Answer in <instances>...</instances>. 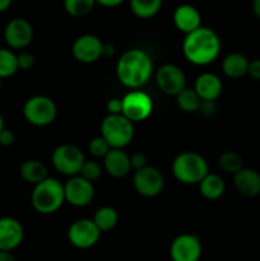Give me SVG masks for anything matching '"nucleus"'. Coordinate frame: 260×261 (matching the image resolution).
Instances as JSON below:
<instances>
[{
  "mask_svg": "<svg viewBox=\"0 0 260 261\" xmlns=\"http://www.w3.org/2000/svg\"><path fill=\"white\" fill-rule=\"evenodd\" d=\"M222 43L219 36L212 28L199 27L198 30L185 35L183 53L189 63L198 66L213 63L221 53Z\"/></svg>",
  "mask_w": 260,
  "mask_h": 261,
  "instance_id": "obj_1",
  "label": "nucleus"
},
{
  "mask_svg": "<svg viewBox=\"0 0 260 261\" xmlns=\"http://www.w3.org/2000/svg\"><path fill=\"white\" fill-rule=\"evenodd\" d=\"M153 74L150 56L140 48H130L121 55L116 64V75L122 86L138 89L144 86Z\"/></svg>",
  "mask_w": 260,
  "mask_h": 261,
  "instance_id": "obj_2",
  "label": "nucleus"
},
{
  "mask_svg": "<svg viewBox=\"0 0 260 261\" xmlns=\"http://www.w3.org/2000/svg\"><path fill=\"white\" fill-rule=\"evenodd\" d=\"M32 206L40 214H53L63 206L65 201L64 185L56 178L47 177L35 185L31 196Z\"/></svg>",
  "mask_w": 260,
  "mask_h": 261,
  "instance_id": "obj_3",
  "label": "nucleus"
},
{
  "mask_svg": "<svg viewBox=\"0 0 260 261\" xmlns=\"http://www.w3.org/2000/svg\"><path fill=\"white\" fill-rule=\"evenodd\" d=\"M172 173L180 182L195 185L209 173L208 163L196 152L180 153L172 162Z\"/></svg>",
  "mask_w": 260,
  "mask_h": 261,
  "instance_id": "obj_4",
  "label": "nucleus"
},
{
  "mask_svg": "<svg viewBox=\"0 0 260 261\" xmlns=\"http://www.w3.org/2000/svg\"><path fill=\"white\" fill-rule=\"evenodd\" d=\"M101 137L111 149H122L134 138V124L124 115H107L101 124Z\"/></svg>",
  "mask_w": 260,
  "mask_h": 261,
  "instance_id": "obj_5",
  "label": "nucleus"
},
{
  "mask_svg": "<svg viewBox=\"0 0 260 261\" xmlns=\"http://www.w3.org/2000/svg\"><path fill=\"white\" fill-rule=\"evenodd\" d=\"M58 115L55 102L46 96H33L25 101L23 106V116L35 126H47Z\"/></svg>",
  "mask_w": 260,
  "mask_h": 261,
  "instance_id": "obj_6",
  "label": "nucleus"
},
{
  "mask_svg": "<svg viewBox=\"0 0 260 261\" xmlns=\"http://www.w3.org/2000/svg\"><path fill=\"white\" fill-rule=\"evenodd\" d=\"M51 161L58 172L65 176L79 175L83 167L86 158L83 152L78 147L71 144H61L53 152Z\"/></svg>",
  "mask_w": 260,
  "mask_h": 261,
  "instance_id": "obj_7",
  "label": "nucleus"
},
{
  "mask_svg": "<svg viewBox=\"0 0 260 261\" xmlns=\"http://www.w3.org/2000/svg\"><path fill=\"white\" fill-rule=\"evenodd\" d=\"M153 111V101L142 91H132L122 97V115L134 122L144 121Z\"/></svg>",
  "mask_w": 260,
  "mask_h": 261,
  "instance_id": "obj_8",
  "label": "nucleus"
},
{
  "mask_svg": "<svg viewBox=\"0 0 260 261\" xmlns=\"http://www.w3.org/2000/svg\"><path fill=\"white\" fill-rule=\"evenodd\" d=\"M101 237V231L97 228L93 219L82 218L73 222L68 229V240L74 247L87 250L93 247Z\"/></svg>",
  "mask_w": 260,
  "mask_h": 261,
  "instance_id": "obj_9",
  "label": "nucleus"
},
{
  "mask_svg": "<svg viewBox=\"0 0 260 261\" xmlns=\"http://www.w3.org/2000/svg\"><path fill=\"white\" fill-rule=\"evenodd\" d=\"M133 185L138 194L145 198H154L162 193L165 188V178L160 170L152 166L135 171L133 176Z\"/></svg>",
  "mask_w": 260,
  "mask_h": 261,
  "instance_id": "obj_10",
  "label": "nucleus"
},
{
  "mask_svg": "<svg viewBox=\"0 0 260 261\" xmlns=\"http://www.w3.org/2000/svg\"><path fill=\"white\" fill-rule=\"evenodd\" d=\"M155 83L163 93L176 97L186 88V76L175 64H165L155 73Z\"/></svg>",
  "mask_w": 260,
  "mask_h": 261,
  "instance_id": "obj_11",
  "label": "nucleus"
},
{
  "mask_svg": "<svg viewBox=\"0 0 260 261\" xmlns=\"http://www.w3.org/2000/svg\"><path fill=\"white\" fill-rule=\"evenodd\" d=\"M201 242L198 236L184 233L176 237L170 246L172 261H199L201 257Z\"/></svg>",
  "mask_w": 260,
  "mask_h": 261,
  "instance_id": "obj_12",
  "label": "nucleus"
},
{
  "mask_svg": "<svg viewBox=\"0 0 260 261\" xmlns=\"http://www.w3.org/2000/svg\"><path fill=\"white\" fill-rule=\"evenodd\" d=\"M64 194H65V201H68L70 205L76 208L87 206L93 200V184L79 175L73 176L64 185Z\"/></svg>",
  "mask_w": 260,
  "mask_h": 261,
  "instance_id": "obj_13",
  "label": "nucleus"
},
{
  "mask_svg": "<svg viewBox=\"0 0 260 261\" xmlns=\"http://www.w3.org/2000/svg\"><path fill=\"white\" fill-rule=\"evenodd\" d=\"M33 38V28L24 18H14L9 20L4 28V40L13 50L25 48Z\"/></svg>",
  "mask_w": 260,
  "mask_h": 261,
  "instance_id": "obj_14",
  "label": "nucleus"
},
{
  "mask_svg": "<svg viewBox=\"0 0 260 261\" xmlns=\"http://www.w3.org/2000/svg\"><path fill=\"white\" fill-rule=\"evenodd\" d=\"M102 47H103V42L101 38L88 33V35L79 36L74 41L71 46V54L79 63L92 64L102 58Z\"/></svg>",
  "mask_w": 260,
  "mask_h": 261,
  "instance_id": "obj_15",
  "label": "nucleus"
},
{
  "mask_svg": "<svg viewBox=\"0 0 260 261\" xmlns=\"http://www.w3.org/2000/svg\"><path fill=\"white\" fill-rule=\"evenodd\" d=\"M24 229L19 221L12 217L0 218V251H10L17 249L23 241Z\"/></svg>",
  "mask_w": 260,
  "mask_h": 261,
  "instance_id": "obj_16",
  "label": "nucleus"
},
{
  "mask_svg": "<svg viewBox=\"0 0 260 261\" xmlns=\"http://www.w3.org/2000/svg\"><path fill=\"white\" fill-rule=\"evenodd\" d=\"M233 186L240 195L255 198L260 195V173L254 168L244 167L233 176Z\"/></svg>",
  "mask_w": 260,
  "mask_h": 261,
  "instance_id": "obj_17",
  "label": "nucleus"
},
{
  "mask_svg": "<svg viewBox=\"0 0 260 261\" xmlns=\"http://www.w3.org/2000/svg\"><path fill=\"white\" fill-rule=\"evenodd\" d=\"M173 24L180 32L188 35L201 27V15L193 5L183 4L173 12Z\"/></svg>",
  "mask_w": 260,
  "mask_h": 261,
  "instance_id": "obj_18",
  "label": "nucleus"
},
{
  "mask_svg": "<svg viewBox=\"0 0 260 261\" xmlns=\"http://www.w3.org/2000/svg\"><path fill=\"white\" fill-rule=\"evenodd\" d=\"M103 167L110 176L115 178H122L129 175L132 170L130 155L122 149H110L103 158Z\"/></svg>",
  "mask_w": 260,
  "mask_h": 261,
  "instance_id": "obj_19",
  "label": "nucleus"
},
{
  "mask_svg": "<svg viewBox=\"0 0 260 261\" xmlns=\"http://www.w3.org/2000/svg\"><path fill=\"white\" fill-rule=\"evenodd\" d=\"M194 89L201 101H216L222 94L223 84L221 78L213 73H203L196 78Z\"/></svg>",
  "mask_w": 260,
  "mask_h": 261,
  "instance_id": "obj_20",
  "label": "nucleus"
},
{
  "mask_svg": "<svg viewBox=\"0 0 260 261\" xmlns=\"http://www.w3.org/2000/svg\"><path fill=\"white\" fill-rule=\"evenodd\" d=\"M250 60L240 53H231L222 60V70L231 79H240L247 75Z\"/></svg>",
  "mask_w": 260,
  "mask_h": 261,
  "instance_id": "obj_21",
  "label": "nucleus"
},
{
  "mask_svg": "<svg viewBox=\"0 0 260 261\" xmlns=\"http://www.w3.org/2000/svg\"><path fill=\"white\" fill-rule=\"evenodd\" d=\"M226 189L223 178L217 173H208L203 180L199 182V191L201 196L206 200H217L221 198Z\"/></svg>",
  "mask_w": 260,
  "mask_h": 261,
  "instance_id": "obj_22",
  "label": "nucleus"
},
{
  "mask_svg": "<svg viewBox=\"0 0 260 261\" xmlns=\"http://www.w3.org/2000/svg\"><path fill=\"white\" fill-rule=\"evenodd\" d=\"M19 175L25 182L37 184L42 182L45 178H47V168L41 161L38 160H27L20 165Z\"/></svg>",
  "mask_w": 260,
  "mask_h": 261,
  "instance_id": "obj_23",
  "label": "nucleus"
},
{
  "mask_svg": "<svg viewBox=\"0 0 260 261\" xmlns=\"http://www.w3.org/2000/svg\"><path fill=\"white\" fill-rule=\"evenodd\" d=\"M162 2L163 0H130V9L135 17L149 19L160 12Z\"/></svg>",
  "mask_w": 260,
  "mask_h": 261,
  "instance_id": "obj_24",
  "label": "nucleus"
},
{
  "mask_svg": "<svg viewBox=\"0 0 260 261\" xmlns=\"http://www.w3.org/2000/svg\"><path fill=\"white\" fill-rule=\"evenodd\" d=\"M93 222L101 232L111 231L119 222V214L112 206H102L94 213Z\"/></svg>",
  "mask_w": 260,
  "mask_h": 261,
  "instance_id": "obj_25",
  "label": "nucleus"
},
{
  "mask_svg": "<svg viewBox=\"0 0 260 261\" xmlns=\"http://www.w3.org/2000/svg\"><path fill=\"white\" fill-rule=\"evenodd\" d=\"M176 103H177L178 109L183 110L184 112H196L199 111V107L201 105V98L198 96L194 88H188L180 92L176 96Z\"/></svg>",
  "mask_w": 260,
  "mask_h": 261,
  "instance_id": "obj_26",
  "label": "nucleus"
},
{
  "mask_svg": "<svg viewBox=\"0 0 260 261\" xmlns=\"http://www.w3.org/2000/svg\"><path fill=\"white\" fill-rule=\"evenodd\" d=\"M219 168L223 171L227 175H236L239 171L244 168V161L239 153L233 152V150H227V152L222 153L221 157L218 160Z\"/></svg>",
  "mask_w": 260,
  "mask_h": 261,
  "instance_id": "obj_27",
  "label": "nucleus"
},
{
  "mask_svg": "<svg viewBox=\"0 0 260 261\" xmlns=\"http://www.w3.org/2000/svg\"><path fill=\"white\" fill-rule=\"evenodd\" d=\"M18 71L17 55L12 50L0 48V78H9Z\"/></svg>",
  "mask_w": 260,
  "mask_h": 261,
  "instance_id": "obj_28",
  "label": "nucleus"
},
{
  "mask_svg": "<svg viewBox=\"0 0 260 261\" xmlns=\"http://www.w3.org/2000/svg\"><path fill=\"white\" fill-rule=\"evenodd\" d=\"M96 0H64V9L71 17H84L93 9Z\"/></svg>",
  "mask_w": 260,
  "mask_h": 261,
  "instance_id": "obj_29",
  "label": "nucleus"
},
{
  "mask_svg": "<svg viewBox=\"0 0 260 261\" xmlns=\"http://www.w3.org/2000/svg\"><path fill=\"white\" fill-rule=\"evenodd\" d=\"M102 175V168L101 166L98 165L94 161H86L82 167L81 172H79V176H82L83 178H86L89 182H93V181L98 180Z\"/></svg>",
  "mask_w": 260,
  "mask_h": 261,
  "instance_id": "obj_30",
  "label": "nucleus"
},
{
  "mask_svg": "<svg viewBox=\"0 0 260 261\" xmlns=\"http://www.w3.org/2000/svg\"><path fill=\"white\" fill-rule=\"evenodd\" d=\"M88 149L93 157L105 158L106 157L107 153L110 152V149H111V148H110L109 143H107L106 140L101 137V135H99V137L93 138V139L89 142Z\"/></svg>",
  "mask_w": 260,
  "mask_h": 261,
  "instance_id": "obj_31",
  "label": "nucleus"
},
{
  "mask_svg": "<svg viewBox=\"0 0 260 261\" xmlns=\"http://www.w3.org/2000/svg\"><path fill=\"white\" fill-rule=\"evenodd\" d=\"M35 56L30 53H20L17 55V64L18 69L20 70H30L35 65Z\"/></svg>",
  "mask_w": 260,
  "mask_h": 261,
  "instance_id": "obj_32",
  "label": "nucleus"
},
{
  "mask_svg": "<svg viewBox=\"0 0 260 261\" xmlns=\"http://www.w3.org/2000/svg\"><path fill=\"white\" fill-rule=\"evenodd\" d=\"M147 157H145L144 153L142 152H135L130 155V165H132V168L135 171H139L142 168L147 167Z\"/></svg>",
  "mask_w": 260,
  "mask_h": 261,
  "instance_id": "obj_33",
  "label": "nucleus"
},
{
  "mask_svg": "<svg viewBox=\"0 0 260 261\" xmlns=\"http://www.w3.org/2000/svg\"><path fill=\"white\" fill-rule=\"evenodd\" d=\"M199 112L205 117L214 116L217 112L216 101H201L200 107H199Z\"/></svg>",
  "mask_w": 260,
  "mask_h": 261,
  "instance_id": "obj_34",
  "label": "nucleus"
},
{
  "mask_svg": "<svg viewBox=\"0 0 260 261\" xmlns=\"http://www.w3.org/2000/svg\"><path fill=\"white\" fill-rule=\"evenodd\" d=\"M107 111L109 115H121L122 114V98H111L107 102Z\"/></svg>",
  "mask_w": 260,
  "mask_h": 261,
  "instance_id": "obj_35",
  "label": "nucleus"
},
{
  "mask_svg": "<svg viewBox=\"0 0 260 261\" xmlns=\"http://www.w3.org/2000/svg\"><path fill=\"white\" fill-rule=\"evenodd\" d=\"M14 139L15 135L10 129L4 127L0 132V145H3V147H9V145H12L14 143Z\"/></svg>",
  "mask_w": 260,
  "mask_h": 261,
  "instance_id": "obj_36",
  "label": "nucleus"
},
{
  "mask_svg": "<svg viewBox=\"0 0 260 261\" xmlns=\"http://www.w3.org/2000/svg\"><path fill=\"white\" fill-rule=\"evenodd\" d=\"M247 75L255 81H260V59H255L249 63Z\"/></svg>",
  "mask_w": 260,
  "mask_h": 261,
  "instance_id": "obj_37",
  "label": "nucleus"
},
{
  "mask_svg": "<svg viewBox=\"0 0 260 261\" xmlns=\"http://www.w3.org/2000/svg\"><path fill=\"white\" fill-rule=\"evenodd\" d=\"M125 0H96L97 4L102 5V7H106V8H115V7H119L124 3Z\"/></svg>",
  "mask_w": 260,
  "mask_h": 261,
  "instance_id": "obj_38",
  "label": "nucleus"
},
{
  "mask_svg": "<svg viewBox=\"0 0 260 261\" xmlns=\"http://www.w3.org/2000/svg\"><path fill=\"white\" fill-rule=\"evenodd\" d=\"M114 54H115L114 45L103 42V47H102V56H106V58H109V56H114Z\"/></svg>",
  "mask_w": 260,
  "mask_h": 261,
  "instance_id": "obj_39",
  "label": "nucleus"
},
{
  "mask_svg": "<svg viewBox=\"0 0 260 261\" xmlns=\"http://www.w3.org/2000/svg\"><path fill=\"white\" fill-rule=\"evenodd\" d=\"M0 261H17L10 251H0Z\"/></svg>",
  "mask_w": 260,
  "mask_h": 261,
  "instance_id": "obj_40",
  "label": "nucleus"
},
{
  "mask_svg": "<svg viewBox=\"0 0 260 261\" xmlns=\"http://www.w3.org/2000/svg\"><path fill=\"white\" fill-rule=\"evenodd\" d=\"M252 12L255 17L260 19V0H252Z\"/></svg>",
  "mask_w": 260,
  "mask_h": 261,
  "instance_id": "obj_41",
  "label": "nucleus"
},
{
  "mask_svg": "<svg viewBox=\"0 0 260 261\" xmlns=\"http://www.w3.org/2000/svg\"><path fill=\"white\" fill-rule=\"evenodd\" d=\"M12 2L13 0H0V13L9 9V7L12 5Z\"/></svg>",
  "mask_w": 260,
  "mask_h": 261,
  "instance_id": "obj_42",
  "label": "nucleus"
},
{
  "mask_svg": "<svg viewBox=\"0 0 260 261\" xmlns=\"http://www.w3.org/2000/svg\"><path fill=\"white\" fill-rule=\"evenodd\" d=\"M3 129H4V119H3L2 114H0V132H2Z\"/></svg>",
  "mask_w": 260,
  "mask_h": 261,
  "instance_id": "obj_43",
  "label": "nucleus"
},
{
  "mask_svg": "<svg viewBox=\"0 0 260 261\" xmlns=\"http://www.w3.org/2000/svg\"><path fill=\"white\" fill-rule=\"evenodd\" d=\"M2 87H3V79L0 78V89H2Z\"/></svg>",
  "mask_w": 260,
  "mask_h": 261,
  "instance_id": "obj_44",
  "label": "nucleus"
}]
</instances>
